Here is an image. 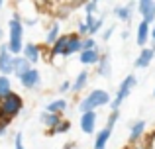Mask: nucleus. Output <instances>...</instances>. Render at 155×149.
<instances>
[{
  "label": "nucleus",
  "mask_w": 155,
  "mask_h": 149,
  "mask_svg": "<svg viewBox=\"0 0 155 149\" xmlns=\"http://www.w3.org/2000/svg\"><path fill=\"white\" fill-rule=\"evenodd\" d=\"M8 35H10V41H8L6 47H8V51H10V55L22 53V49H24V24H22V20H20L18 14L8 24Z\"/></svg>",
  "instance_id": "obj_1"
},
{
  "label": "nucleus",
  "mask_w": 155,
  "mask_h": 149,
  "mask_svg": "<svg viewBox=\"0 0 155 149\" xmlns=\"http://www.w3.org/2000/svg\"><path fill=\"white\" fill-rule=\"evenodd\" d=\"M22 108H24L22 98L18 94H14V92H10L6 98L0 100V118H2V122H8V120L16 118L22 112Z\"/></svg>",
  "instance_id": "obj_2"
},
{
  "label": "nucleus",
  "mask_w": 155,
  "mask_h": 149,
  "mask_svg": "<svg viewBox=\"0 0 155 149\" xmlns=\"http://www.w3.org/2000/svg\"><path fill=\"white\" fill-rule=\"evenodd\" d=\"M106 104H110V94L106 90H92L88 96H84L83 100H81L79 104V110L83 112H94V108H100V106H106Z\"/></svg>",
  "instance_id": "obj_3"
},
{
  "label": "nucleus",
  "mask_w": 155,
  "mask_h": 149,
  "mask_svg": "<svg viewBox=\"0 0 155 149\" xmlns=\"http://www.w3.org/2000/svg\"><path fill=\"white\" fill-rule=\"evenodd\" d=\"M137 84V79L134 75H128L124 80H122V84H120V88H118V92H116V98L114 100H110V106H112V112H118V108H120V104H122V100H126L128 98V94L132 92V88Z\"/></svg>",
  "instance_id": "obj_4"
},
{
  "label": "nucleus",
  "mask_w": 155,
  "mask_h": 149,
  "mask_svg": "<svg viewBox=\"0 0 155 149\" xmlns=\"http://www.w3.org/2000/svg\"><path fill=\"white\" fill-rule=\"evenodd\" d=\"M0 73L4 76L14 73V55H10L6 45L0 47Z\"/></svg>",
  "instance_id": "obj_5"
},
{
  "label": "nucleus",
  "mask_w": 155,
  "mask_h": 149,
  "mask_svg": "<svg viewBox=\"0 0 155 149\" xmlns=\"http://www.w3.org/2000/svg\"><path fill=\"white\" fill-rule=\"evenodd\" d=\"M137 10H140L145 24L155 22V0H140L137 2Z\"/></svg>",
  "instance_id": "obj_6"
},
{
  "label": "nucleus",
  "mask_w": 155,
  "mask_h": 149,
  "mask_svg": "<svg viewBox=\"0 0 155 149\" xmlns=\"http://www.w3.org/2000/svg\"><path fill=\"white\" fill-rule=\"evenodd\" d=\"M81 130L84 134H92L96 130V112H84L81 118Z\"/></svg>",
  "instance_id": "obj_7"
},
{
  "label": "nucleus",
  "mask_w": 155,
  "mask_h": 149,
  "mask_svg": "<svg viewBox=\"0 0 155 149\" xmlns=\"http://www.w3.org/2000/svg\"><path fill=\"white\" fill-rule=\"evenodd\" d=\"M153 57H155V49L153 47H143L141 53H140V57H137V61H136V67H140V69L149 67L151 61H153Z\"/></svg>",
  "instance_id": "obj_8"
},
{
  "label": "nucleus",
  "mask_w": 155,
  "mask_h": 149,
  "mask_svg": "<svg viewBox=\"0 0 155 149\" xmlns=\"http://www.w3.org/2000/svg\"><path fill=\"white\" fill-rule=\"evenodd\" d=\"M20 83H22L26 88H35L39 83H41V76H39V73L35 69H30L22 79H20Z\"/></svg>",
  "instance_id": "obj_9"
},
{
  "label": "nucleus",
  "mask_w": 155,
  "mask_h": 149,
  "mask_svg": "<svg viewBox=\"0 0 155 149\" xmlns=\"http://www.w3.org/2000/svg\"><path fill=\"white\" fill-rule=\"evenodd\" d=\"M22 53H24V59H26L28 63H38L41 51H39V47L35 45V43H28V45H24Z\"/></svg>",
  "instance_id": "obj_10"
},
{
  "label": "nucleus",
  "mask_w": 155,
  "mask_h": 149,
  "mask_svg": "<svg viewBox=\"0 0 155 149\" xmlns=\"http://www.w3.org/2000/svg\"><path fill=\"white\" fill-rule=\"evenodd\" d=\"M149 24H145L143 20H141L140 24H137V31H136V39H137V45H141L143 47L145 43H147V39H149Z\"/></svg>",
  "instance_id": "obj_11"
},
{
  "label": "nucleus",
  "mask_w": 155,
  "mask_h": 149,
  "mask_svg": "<svg viewBox=\"0 0 155 149\" xmlns=\"http://www.w3.org/2000/svg\"><path fill=\"white\" fill-rule=\"evenodd\" d=\"M83 51V41H81L79 35L71 34L69 35V43H67V49H65L63 55H73V53H81Z\"/></svg>",
  "instance_id": "obj_12"
},
{
  "label": "nucleus",
  "mask_w": 155,
  "mask_h": 149,
  "mask_svg": "<svg viewBox=\"0 0 155 149\" xmlns=\"http://www.w3.org/2000/svg\"><path fill=\"white\" fill-rule=\"evenodd\" d=\"M110 135H112V128L106 126L104 130H100L98 135H96V139H94V149H106V143H108Z\"/></svg>",
  "instance_id": "obj_13"
},
{
  "label": "nucleus",
  "mask_w": 155,
  "mask_h": 149,
  "mask_svg": "<svg viewBox=\"0 0 155 149\" xmlns=\"http://www.w3.org/2000/svg\"><path fill=\"white\" fill-rule=\"evenodd\" d=\"M28 71H30V63L24 57H14V75L18 76V79H22Z\"/></svg>",
  "instance_id": "obj_14"
},
{
  "label": "nucleus",
  "mask_w": 155,
  "mask_h": 149,
  "mask_svg": "<svg viewBox=\"0 0 155 149\" xmlns=\"http://www.w3.org/2000/svg\"><path fill=\"white\" fill-rule=\"evenodd\" d=\"M143 131H145V122H143V120H137V122H134L132 131H130V143H136L137 139L143 135Z\"/></svg>",
  "instance_id": "obj_15"
},
{
  "label": "nucleus",
  "mask_w": 155,
  "mask_h": 149,
  "mask_svg": "<svg viewBox=\"0 0 155 149\" xmlns=\"http://www.w3.org/2000/svg\"><path fill=\"white\" fill-rule=\"evenodd\" d=\"M100 59L96 49H88V51H81V63L83 65H96Z\"/></svg>",
  "instance_id": "obj_16"
},
{
  "label": "nucleus",
  "mask_w": 155,
  "mask_h": 149,
  "mask_svg": "<svg viewBox=\"0 0 155 149\" xmlns=\"http://www.w3.org/2000/svg\"><path fill=\"white\" fill-rule=\"evenodd\" d=\"M84 26H87V31L88 34H96V31L102 28V18H94V16H87V20H84Z\"/></svg>",
  "instance_id": "obj_17"
},
{
  "label": "nucleus",
  "mask_w": 155,
  "mask_h": 149,
  "mask_svg": "<svg viewBox=\"0 0 155 149\" xmlns=\"http://www.w3.org/2000/svg\"><path fill=\"white\" fill-rule=\"evenodd\" d=\"M67 43H69V35H59L57 41L53 43V47H51L53 55H63L65 49H67Z\"/></svg>",
  "instance_id": "obj_18"
},
{
  "label": "nucleus",
  "mask_w": 155,
  "mask_h": 149,
  "mask_svg": "<svg viewBox=\"0 0 155 149\" xmlns=\"http://www.w3.org/2000/svg\"><path fill=\"white\" fill-rule=\"evenodd\" d=\"M136 6V2H130L128 6H124V8H116L114 10V14H116V18L118 20H122V22H128L130 18H132V8Z\"/></svg>",
  "instance_id": "obj_19"
},
{
  "label": "nucleus",
  "mask_w": 155,
  "mask_h": 149,
  "mask_svg": "<svg viewBox=\"0 0 155 149\" xmlns=\"http://www.w3.org/2000/svg\"><path fill=\"white\" fill-rule=\"evenodd\" d=\"M67 108V102H65L63 98H59V100H53V102L47 104V108H45V112H49V114H57L59 116L61 112Z\"/></svg>",
  "instance_id": "obj_20"
},
{
  "label": "nucleus",
  "mask_w": 155,
  "mask_h": 149,
  "mask_svg": "<svg viewBox=\"0 0 155 149\" xmlns=\"http://www.w3.org/2000/svg\"><path fill=\"white\" fill-rule=\"evenodd\" d=\"M87 83H88V73H87V71H83V73H81V75L75 79V83L71 84V90H73V92L83 90V88L87 86Z\"/></svg>",
  "instance_id": "obj_21"
},
{
  "label": "nucleus",
  "mask_w": 155,
  "mask_h": 149,
  "mask_svg": "<svg viewBox=\"0 0 155 149\" xmlns=\"http://www.w3.org/2000/svg\"><path fill=\"white\" fill-rule=\"evenodd\" d=\"M39 120H41V124H43V126H47V128H55L57 124L61 122L59 116H57V114H49V112H41Z\"/></svg>",
  "instance_id": "obj_22"
},
{
  "label": "nucleus",
  "mask_w": 155,
  "mask_h": 149,
  "mask_svg": "<svg viewBox=\"0 0 155 149\" xmlns=\"http://www.w3.org/2000/svg\"><path fill=\"white\" fill-rule=\"evenodd\" d=\"M96 65H98V73H100V76H110V75H112V69H110V59H108V55L100 57Z\"/></svg>",
  "instance_id": "obj_23"
},
{
  "label": "nucleus",
  "mask_w": 155,
  "mask_h": 149,
  "mask_svg": "<svg viewBox=\"0 0 155 149\" xmlns=\"http://www.w3.org/2000/svg\"><path fill=\"white\" fill-rule=\"evenodd\" d=\"M12 92V84H10V79L8 76H0V100L6 98L8 94Z\"/></svg>",
  "instance_id": "obj_24"
},
{
  "label": "nucleus",
  "mask_w": 155,
  "mask_h": 149,
  "mask_svg": "<svg viewBox=\"0 0 155 149\" xmlns=\"http://www.w3.org/2000/svg\"><path fill=\"white\" fill-rule=\"evenodd\" d=\"M57 37H59V24H53V26L49 28V31H47V43H55Z\"/></svg>",
  "instance_id": "obj_25"
},
{
  "label": "nucleus",
  "mask_w": 155,
  "mask_h": 149,
  "mask_svg": "<svg viewBox=\"0 0 155 149\" xmlns=\"http://www.w3.org/2000/svg\"><path fill=\"white\" fill-rule=\"evenodd\" d=\"M69 122H59L55 128H51V134H65V131H69Z\"/></svg>",
  "instance_id": "obj_26"
},
{
  "label": "nucleus",
  "mask_w": 155,
  "mask_h": 149,
  "mask_svg": "<svg viewBox=\"0 0 155 149\" xmlns=\"http://www.w3.org/2000/svg\"><path fill=\"white\" fill-rule=\"evenodd\" d=\"M96 8H98V2H87V4H84V10H87V16H94Z\"/></svg>",
  "instance_id": "obj_27"
},
{
  "label": "nucleus",
  "mask_w": 155,
  "mask_h": 149,
  "mask_svg": "<svg viewBox=\"0 0 155 149\" xmlns=\"http://www.w3.org/2000/svg\"><path fill=\"white\" fill-rule=\"evenodd\" d=\"M118 118H120V112H112V114L108 116V122H106V126H108V128H114V124L118 122Z\"/></svg>",
  "instance_id": "obj_28"
},
{
  "label": "nucleus",
  "mask_w": 155,
  "mask_h": 149,
  "mask_svg": "<svg viewBox=\"0 0 155 149\" xmlns=\"http://www.w3.org/2000/svg\"><path fill=\"white\" fill-rule=\"evenodd\" d=\"M88 49H96V43H94V39H84L83 41V51H88Z\"/></svg>",
  "instance_id": "obj_29"
},
{
  "label": "nucleus",
  "mask_w": 155,
  "mask_h": 149,
  "mask_svg": "<svg viewBox=\"0 0 155 149\" xmlns=\"http://www.w3.org/2000/svg\"><path fill=\"white\" fill-rule=\"evenodd\" d=\"M16 149H26L24 147V141H22V134L16 135Z\"/></svg>",
  "instance_id": "obj_30"
},
{
  "label": "nucleus",
  "mask_w": 155,
  "mask_h": 149,
  "mask_svg": "<svg viewBox=\"0 0 155 149\" xmlns=\"http://www.w3.org/2000/svg\"><path fill=\"white\" fill-rule=\"evenodd\" d=\"M69 88H71V83H63V84L59 86V90H61V92H65V90H69Z\"/></svg>",
  "instance_id": "obj_31"
},
{
  "label": "nucleus",
  "mask_w": 155,
  "mask_h": 149,
  "mask_svg": "<svg viewBox=\"0 0 155 149\" xmlns=\"http://www.w3.org/2000/svg\"><path fill=\"white\" fill-rule=\"evenodd\" d=\"M79 34H81V35L88 34V31H87V26H84V24H81V26H79Z\"/></svg>",
  "instance_id": "obj_32"
},
{
  "label": "nucleus",
  "mask_w": 155,
  "mask_h": 149,
  "mask_svg": "<svg viewBox=\"0 0 155 149\" xmlns=\"http://www.w3.org/2000/svg\"><path fill=\"white\" fill-rule=\"evenodd\" d=\"M2 134H6V122L0 120V135H2Z\"/></svg>",
  "instance_id": "obj_33"
},
{
  "label": "nucleus",
  "mask_w": 155,
  "mask_h": 149,
  "mask_svg": "<svg viewBox=\"0 0 155 149\" xmlns=\"http://www.w3.org/2000/svg\"><path fill=\"white\" fill-rule=\"evenodd\" d=\"M112 31H114V28H110V30H108V31L104 34V41H106V39H110V35H112Z\"/></svg>",
  "instance_id": "obj_34"
},
{
  "label": "nucleus",
  "mask_w": 155,
  "mask_h": 149,
  "mask_svg": "<svg viewBox=\"0 0 155 149\" xmlns=\"http://www.w3.org/2000/svg\"><path fill=\"white\" fill-rule=\"evenodd\" d=\"M149 31H151V34H149V37H151L153 41H155V22H153V28H151V30H149Z\"/></svg>",
  "instance_id": "obj_35"
},
{
  "label": "nucleus",
  "mask_w": 155,
  "mask_h": 149,
  "mask_svg": "<svg viewBox=\"0 0 155 149\" xmlns=\"http://www.w3.org/2000/svg\"><path fill=\"white\" fill-rule=\"evenodd\" d=\"M0 39H2V28H0Z\"/></svg>",
  "instance_id": "obj_36"
},
{
  "label": "nucleus",
  "mask_w": 155,
  "mask_h": 149,
  "mask_svg": "<svg viewBox=\"0 0 155 149\" xmlns=\"http://www.w3.org/2000/svg\"><path fill=\"white\" fill-rule=\"evenodd\" d=\"M2 6H4V2H0V8H2Z\"/></svg>",
  "instance_id": "obj_37"
},
{
  "label": "nucleus",
  "mask_w": 155,
  "mask_h": 149,
  "mask_svg": "<svg viewBox=\"0 0 155 149\" xmlns=\"http://www.w3.org/2000/svg\"><path fill=\"white\" fill-rule=\"evenodd\" d=\"M137 149H147V147H137Z\"/></svg>",
  "instance_id": "obj_38"
},
{
  "label": "nucleus",
  "mask_w": 155,
  "mask_h": 149,
  "mask_svg": "<svg viewBox=\"0 0 155 149\" xmlns=\"http://www.w3.org/2000/svg\"><path fill=\"white\" fill-rule=\"evenodd\" d=\"M153 94H155V88H153Z\"/></svg>",
  "instance_id": "obj_39"
}]
</instances>
